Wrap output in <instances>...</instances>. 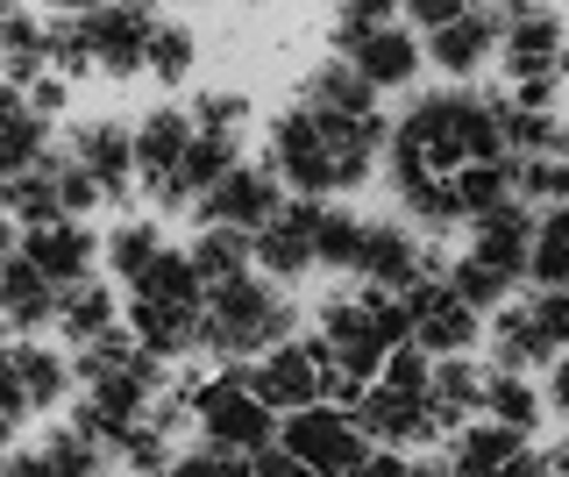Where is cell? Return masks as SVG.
<instances>
[{"instance_id": "35", "label": "cell", "mask_w": 569, "mask_h": 477, "mask_svg": "<svg viewBox=\"0 0 569 477\" xmlns=\"http://www.w3.org/2000/svg\"><path fill=\"white\" fill-rule=\"evenodd\" d=\"M186 115H192L200 136H242L249 129V93H236V86H207Z\"/></svg>"}, {"instance_id": "39", "label": "cell", "mask_w": 569, "mask_h": 477, "mask_svg": "<svg viewBox=\"0 0 569 477\" xmlns=\"http://www.w3.org/2000/svg\"><path fill=\"white\" fill-rule=\"evenodd\" d=\"M171 477H257L249 470V456H228V449H186V456H171Z\"/></svg>"}, {"instance_id": "42", "label": "cell", "mask_w": 569, "mask_h": 477, "mask_svg": "<svg viewBox=\"0 0 569 477\" xmlns=\"http://www.w3.org/2000/svg\"><path fill=\"white\" fill-rule=\"evenodd\" d=\"M470 8V0H399V14H406V29H427L435 37L441 22H456V14Z\"/></svg>"}, {"instance_id": "46", "label": "cell", "mask_w": 569, "mask_h": 477, "mask_svg": "<svg viewBox=\"0 0 569 477\" xmlns=\"http://www.w3.org/2000/svg\"><path fill=\"white\" fill-rule=\"evenodd\" d=\"M14 250H22V228L0 215V271H8V257H14ZM0 335H8V328H0Z\"/></svg>"}, {"instance_id": "37", "label": "cell", "mask_w": 569, "mask_h": 477, "mask_svg": "<svg viewBox=\"0 0 569 477\" xmlns=\"http://www.w3.org/2000/svg\"><path fill=\"white\" fill-rule=\"evenodd\" d=\"M356 242H363V221L320 200V264H328V271H349V264H356Z\"/></svg>"}, {"instance_id": "30", "label": "cell", "mask_w": 569, "mask_h": 477, "mask_svg": "<svg viewBox=\"0 0 569 477\" xmlns=\"http://www.w3.org/2000/svg\"><path fill=\"white\" fill-rule=\"evenodd\" d=\"M164 250H171V242H164V228H157V221H114V236H100V264L121 278V286H136V278L150 271Z\"/></svg>"}, {"instance_id": "44", "label": "cell", "mask_w": 569, "mask_h": 477, "mask_svg": "<svg viewBox=\"0 0 569 477\" xmlns=\"http://www.w3.org/2000/svg\"><path fill=\"white\" fill-rule=\"evenodd\" d=\"M249 470H257V477H313L307 464H299V456H284L278 441H271V449H257V456H249Z\"/></svg>"}, {"instance_id": "1", "label": "cell", "mask_w": 569, "mask_h": 477, "mask_svg": "<svg viewBox=\"0 0 569 477\" xmlns=\"http://www.w3.org/2000/svg\"><path fill=\"white\" fill-rule=\"evenodd\" d=\"M385 136H391V121H328V115L292 100L263 129V165L278 171L284 192L328 200V192H356L385 165Z\"/></svg>"}, {"instance_id": "26", "label": "cell", "mask_w": 569, "mask_h": 477, "mask_svg": "<svg viewBox=\"0 0 569 477\" xmlns=\"http://www.w3.org/2000/svg\"><path fill=\"white\" fill-rule=\"evenodd\" d=\"M121 328V299L107 278H86V286H71L58 299V342L64 349H86V342H100V335H114Z\"/></svg>"}, {"instance_id": "3", "label": "cell", "mask_w": 569, "mask_h": 477, "mask_svg": "<svg viewBox=\"0 0 569 477\" xmlns=\"http://www.w3.org/2000/svg\"><path fill=\"white\" fill-rule=\"evenodd\" d=\"M313 342H320V357H328V399L335 406H356V392L385 370L391 349H406V307H399V292L342 286V292L313 299Z\"/></svg>"}, {"instance_id": "49", "label": "cell", "mask_w": 569, "mask_h": 477, "mask_svg": "<svg viewBox=\"0 0 569 477\" xmlns=\"http://www.w3.org/2000/svg\"><path fill=\"white\" fill-rule=\"evenodd\" d=\"M14 449V420H0V456H8Z\"/></svg>"}, {"instance_id": "20", "label": "cell", "mask_w": 569, "mask_h": 477, "mask_svg": "<svg viewBox=\"0 0 569 477\" xmlns=\"http://www.w3.org/2000/svg\"><path fill=\"white\" fill-rule=\"evenodd\" d=\"M186 143H192V115L186 108H157L136 121V186L150 192V207H164V192L186 165Z\"/></svg>"}, {"instance_id": "17", "label": "cell", "mask_w": 569, "mask_h": 477, "mask_svg": "<svg viewBox=\"0 0 569 477\" xmlns=\"http://www.w3.org/2000/svg\"><path fill=\"white\" fill-rule=\"evenodd\" d=\"M22 257L36 264V271L50 278L58 292L86 286V278H100V236L86 221H43V228H22Z\"/></svg>"}, {"instance_id": "31", "label": "cell", "mask_w": 569, "mask_h": 477, "mask_svg": "<svg viewBox=\"0 0 569 477\" xmlns=\"http://www.w3.org/2000/svg\"><path fill=\"white\" fill-rule=\"evenodd\" d=\"M477 385H485V370L477 364H462V357H435V420H441V435H456L462 420H477Z\"/></svg>"}, {"instance_id": "12", "label": "cell", "mask_w": 569, "mask_h": 477, "mask_svg": "<svg viewBox=\"0 0 569 477\" xmlns=\"http://www.w3.org/2000/svg\"><path fill=\"white\" fill-rule=\"evenodd\" d=\"M249 370V392H257L271 414H299V406H320L328 399V357H320V342L313 335H292V342H278V349H263L257 364H242Z\"/></svg>"}, {"instance_id": "8", "label": "cell", "mask_w": 569, "mask_h": 477, "mask_svg": "<svg viewBox=\"0 0 569 477\" xmlns=\"http://www.w3.org/2000/svg\"><path fill=\"white\" fill-rule=\"evenodd\" d=\"M406 307V342L420 349V357H470L477 342H485V314L462 307V292L449 286V278H420L413 292H399Z\"/></svg>"}, {"instance_id": "22", "label": "cell", "mask_w": 569, "mask_h": 477, "mask_svg": "<svg viewBox=\"0 0 569 477\" xmlns=\"http://www.w3.org/2000/svg\"><path fill=\"white\" fill-rule=\"evenodd\" d=\"M50 129H58V121H43V115L29 108L22 86L0 79V179L43 165V157H50Z\"/></svg>"}, {"instance_id": "38", "label": "cell", "mask_w": 569, "mask_h": 477, "mask_svg": "<svg viewBox=\"0 0 569 477\" xmlns=\"http://www.w3.org/2000/svg\"><path fill=\"white\" fill-rule=\"evenodd\" d=\"M527 314H533V328H541L548 357H569V292H533Z\"/></svg>"}, {"instance_id": "4", "label": "cell", "mask_w": 569, "mask_h": 477, "mask_svg": "<svg viewBox=\"0 0 569 477\" xmlns=\"http://www.w3.org/2000/svg\"><path fill=\"white\" fill-rule=\"evenodd\" d=\"M299 307L284 299L278 278L242 271L228 286H207V314H200V357L207 364H257L263 349L292 342Z\"/></svg>"}, {"instance_id": "6", "label": "cell", "mask_w": 569, "mask_h": 477, "mask_svg": "<svg viewBox=\"0 0 569 477\" xmlns=\"http://www.w3.org/2000/svg\"><path fill=\"white\" fill-rule=\"evenodd\" d=\"M186 406H192V428L207 435V449H228V456H257L278 441V414L249 392V370L242 364H221L207 378L186 385Z\"/></svg>"}, {"instance_id": "34", "label": "cell", "mask_w": 569, "mask_h": 477, "mask_svg": "<svg viewBox=\"0 0 569 477\" xmlns=\"http://www.w3.org/2000/svg\"><path fill=\"white\" fill-rule=\"evenodd\" d=\"M142 72H150L157 86H186L192 72H200V37H192L186 22H157V29H150V58H142Z\"/></svg>"}, {"instance_id": "28", "label": "cell", "mask_w": 569, "mask_h": 477, "mask_svg": "<svg viewBox=\"0 0 569 477\" xmlns=\"http://www.w3.org/2000/svg\"><path fill=\"white\" fill-rule=\"evenodd\" d=\"M449 186H456L462 221H477V215H491V207L520 200V157H485V165H462Z\"/></svg>"}, {"instance_id": "41", "label": "cell", "mask_w": 569, "mask_h": 477, "mask_svg": "<svg viewBox=\"0 0 569 477\" xmlns=\"http://www.w3.org/2000/svg\"><path fill=\"white\" fill-rule=\"evenodd\" d=\"M0 420H14V428L29 420V399H22V370H14V349H8V342H0Z\"/></svg>"}, {"instance_id": "53", "label": "cell", "mask_w": 569, "mask_h": 477, "mask_svg": "<svg viewBox=\"0 0 569 477\" xmlns=\"http://www.w3.org/2000/svg\"><path fill=\"white\" fill-rule=\"evenodd\" d=\"M541 477H556V470H541Z\"/></svg>"}, {"instance_id": "29", "label": "cell", "mask_w": 569, "mask_h": 477, "mask_svg": "<svg viewBox=\"0 0 569 477\" xmlns=\"http://www.w3.org/2000/svg\"><path fill=\"white\" fill-rule=\"evenodd\" d=\"M186 257H192V271H200V286H228V278L257 271V250H249L242 228H200V236L186 242Z\"/></svg>"}, {"instance_id": "51", "label": "cell", "mask_w": 569, "mask_h": 477, "mask_svg": "<svg viewBox=\"0 0 569 477\" xmlns=\"http://www.w3.org/2000/svg\"><path fill=\"white\" fill-rule=\"evenodd\" d=\"M562 93H569V50H562Z\"/></svg>"}, {"instance_id": "43", "label": "cell", "mask_w": 569, "mask_h": 477, "mask_svg": "<svg viewBox=\"0 0 569 477\" xmlns=\"http://www.w3.org/2000/svg\"><path fill=\"white\" fill-rule=\"evenodd\" d=\"M22 93H29V108L43 115V121H58V115H64V100H71V86H64L58 72H43V79H29Z\"/></svg>"}, {"instance_id": "18", "label": "cell", "mask_w": 569, "mask_h": 477, "mask_svg": "<svg viewBox=\"0 0 569 477\" xmlns=\"http://www.w3.org/2000/svg\"><path fill=\"white\" fill-rule=\"evenodd\" d=\"M562 50H569V22L548 8H527L506 22V37H498V64H506L512 86L527 79H562Z\"/></svg>"}, {"instance_id": "24", "label": "cell", "mask_w": 569, "mask_h": 477, "mask_svg": "<svg viewBox=\"0 0 569 477\" xmlns=\"http://www.w3.org/2000/svg\"><path fill=\"white\" fill-rule=\"evenodd\" d=\"M236 165H242V136H200V129H192L186 165H178V179H171V192H164V215H178V207H200Z\"/></svg>"}, {"instance_id": "50", "label": "cell", "mask_w": 569, "mask_h": 477, "mask_svg": "<svg viewBox=\"0 0 569 477\" xmlns=\"http://www.w3.org/2000/svg\"><path fill=\"white\" fill-rule=\"evenodd\" d=\"M14 8H22V0H0V22H8V14H14Z\"/></svg>"}, {"instance_id": "16", "label": "cell", "mask_w": 569, "mask_h": 477, "mask_svg": "<svg viewBox=\"0 0 569 477\" xmlns=\"http://www.w3.org/2000/svg\"><path fill=\"white\" fill-rule=\"evenodd\" d=\"M284 207V186L271 165H236L221 186L200 200V228H242V236H257L263 221H271Z\"/></svg>"}, {"instance_id": "9", "label": "cell", "mask_w": 569, "mask_h": 477, "mask_svg": "<svg viewBox=\"0 0 569 477\" xmlns=\"http://www.w3.org/2000/svg\"><path fill=\"white\" fill-rule=\"evenodd\" d=\"M79 22V43H86V72L100 79H136L142 58H150V0H100L93 14H71Z\"/></svg>"}, {"instance_id": "15", "label": "cell", "mask_w": 569, "mask_h": 477, "mask_svg": "<svg viewBox=\"0 0 569 477\" xmlns=\"http://www.w3.org/2000/svg\"><path fill=\"white\" fill-rule=\"evenodd\" d=\"M498 37H506V14L470 0V8H462L456 22H441L420 50H427V64H435L441 79H477L485 64H498Z\"/></svg>"}, {"instance_id": "45", "label": "cell", "mask_w": 569, "mask_h": 477, "mask_svg": "<svg viewBox=\"0 0 569 477\" xmlns=\"http://www.w3.org/2000/svg\"><path fill=\"white\" fill-rule=\"evenodd\" d=\"M349 477H420V464H406V456H399V449H385V456H378V449H370V456H363V464H356Z\"/></svg>"}, {"instance_id": "2", "label": "cell", "mask_w": 569, "mask_h": 477, "mask_svg": "<svg viewBox=\"0 0 569 477\" xmlns=\"http://www.w3.org/2000/svg\"><path fill=\"white\" fill-rule=\"evenodd\" d=\"M485 157H512V150H506L498 100L470 93V86L420 93L385 136V165H420V171H435V179H456L462 165H485Z\"/></svg>"}, {"instance_id": "7", "label": "cell", "mask_w": 569, "mask_h": 477, "mask_svg": "<svg viewBox=\"0 0 569 477\" xmlns=\"http://www.w3.org/2000/svg\"><path fill=\"white\" fill-rule=\"evenodd\" d=\"M278 449L299 456L313 477H349L370 456V435H363V420H356V406L320 399V406H299V414L278 420Z\"/></svg>"}, {"instance_id": "19", "label": "cell", "mask_w": 569, "mask_h": 477, "mask_svg": "<svg viewBox=\"0 0 569 477\" xmlns=\"http://www.w3.org/2000/svg\"><path fill=\"white\" fill-rule=\"evenodd\" d=\"M462 257H470L477 271H491L498 286H520V278H527V257H533V215H527L520 200L477 215L470 221V250H462Z\"/></svg>"}, {"instance_id": "21", "label": "cell", "mask_w": 569, "mask_h": 477, "mask_svg": "<svg viewBox=\"0 0 569 477\" xmlns=\"http://www.w3.org/2000/svg\"><path fill=\"white\" fill-rule=\"evenodd\" d=\"M58 299H64V292L50 286V278L36 271L22 250L8 257V271H0V328H8V335L36 342L43 328H58Z\"/></svg>"}, {"instance_id": "11", "label": "cell", "mask_w": 569, "mask_h": 477, "mask_svg": "<svg viewBox=\"0 0 569 477\" xmlns=\"http://www.w3.org/2000/svg\"><path fill=\"white\" fill-rule=\"evenodd\" d=\"M328 43H335V58H342L363 86H378V93H399V86H413V79H420V64H427V50H420V37H413L406 22L328 29Z\"/></svg>"}, {"instance_id": "48", "label": "cell", "mask_w": 569, "mask_h": 477, "mask_svg": "<svg viewBox=\"0 0 569 477\" xmlns=\"http://www.w3.org/2000/svg\"><path fill=\"white\" fill-rule=\"evenodd\" d=\"M548 470H556V477H569V441H562L556 456H548Z\"/></svg>"}, {"instance_id": "13", "label": "cell", "mask_w": 569, "mask_h": 477, "mask_svg": "<svg viewBox=\"0 0 569 477\" xmlns=\"http://www.w3.org/2000/svg\"><path fill=\"white\" fill-rule=\"evenodd\" d=\"M249 250H257V271L278 278V286L307 278L320 264V200H284L278 215L249 236Z\"/></svg>"}, {"instance_id": "32", "label": "cell", "mask_w": 569, "mask_h": 477, "mask_svg": "<svg viewBox=\"0 0 569 477\" xmlns=\"http://www.w3.org/2000/svg\"><path fill=\"white\" fill-rule=\"evenodd\" d=\"M0 215H8L14 228L64 221V207H58V179H50L43 165H36V171H14V179H0Z\"/></svg>"}, {"instance_id": "47", "label": "cell", "mask_w": 569, "mask_h": 477, "mask_svg": "<svg viewBox=\"0 0 569 477\" xmlns=\"http://www.w3.org/2000/svg\"><path fill=\"white\" fill-rule=\"evenodd\" d=\"M485 8H498V14H527V8H541V0H485Z\"/></svg>"}, {"instance_id": "23", "label": "cell", "mask_w": 569, "mask_h": 477, "mask_svg": "<svg viewBox=\"0 0 569 477\" xmlns=\"http://www.w3.org/2000/svg\"><path fill=\"white\" fill-rule=\"evenodd\" d=\"M299 108H313V115H328V121H385L378 86H363L342 58L313 64V72L299 79Z\"/></svg>"}, {"instance_id": "25", "label": "cell", "mask_w": 569, "mask_h": 477, "mask_svg": "<svg viewBox=\"0 0 569 477\" xmlns=\"http://www.w3.org/2000/svg\"><path fill=\"white\" fill-rule=\"evenodd\" d=\"M541 414H548V399H541V385H533L527 370H506V364L485 370V385H477V420H498V428H512V435H533Z\"/></svg>"}, {"instance_id": "36", "label": "cell", "mask_w": 569, "mask_h": 477, "mask_svg": "<svg viewBox=\"0 0 569 477\" xmlns=\"http://www.w3.org/2000/svg\"><path fill=\"white\" fill-rule=\"evenodd\" d=\"M520 200L569 207V150L562 157H520Z\"/></svg>"}, {"instance_id": "27", "label": "cell", "mask_w": 569, "mask_h": 477, "mask_svg": "<svg viewBox=\"0 0 569 477\" xmlns=\"http://www.w3.org/2000/svg\"><path fill=\"white\" fill-rule=\"evenodd\" d=\"M14 349V370H22V399L29 414H58L64 392H71V357L50 342H8Z\"/></svg>"}, {"instance_id": "33", "label": "cell", "mask_w": 569, "mask_h": 477, "mask_svg": "<svg viewBox=\"0 0 569 477\" xmlns=\"http://www.w3.org/2000/svg\"><path fill=\"white\" fill-rule=\"evenodd\" d=\"M527 278H541V292H569V207H548V215L533 221Z\"/></svg>"}, {"instance_id": "10", "label": "cell", "mask_w": 569, "mask_h": 477, "mask_svg": "<svg viewBox=\"0 0 569 477\" xmlns=\"http://www.w3.org/2000/svg\"><path fill=\"white\" fill-rule=\"evenodd\" d=\"M349 278L370 292H413L420 278H435V250H427V236L413 221H363Z\"/></svg>"}, {"instance_id": "40", "label": "cell", "mask_w": 569, "mask_h": 477, "mask_svg": "<svg viewBox=\"0 0 569 477\" xmlns=\"http://www.w3.org/2000/svg\"><path fill=\"white\" fill-rule=\"evenodd\" d=\"M399 22V0H335V29H378Z\"/></svg>"}, {"instance_id": "14", "label": "cell", "mask_w": 569, "mask_h": 477, "mask_svg": "<svg viewBox=\"0 0 569 477\" xmlns=\"http://www.w3.org/2000/svg\"><path fill=\"white\" fill-rule=\"evenodd\" d=\"M64 157L100 186V200H129V186H136V129L129 121H114V115L79 121L64 136Z\"/></svg>"}, {"instance_id": "52", "label": "cell", "mask_w": 569, "mask_h": 477, "mask_svg": "<svg viewBox=\"0 0 569 477\" xmlns=\"http://www.w3.org/2000/svg\"><path fill=\"white\" fill-rule=\"evenodd\" d=\"M164 8H200V0H164Z\"/></svg>"}, {"instance_id": "5", "label": "cell", "mask_w": 569, "mask_h": 477, "mask_svg": "<svg viewBox=\"0 0 569 477\" xmlns=\"http://www.w3.org/2000/svg\"><path fill=\"white\" fill-rule=\"evenodd\" d=\"M435 357H420L413 342L391 349L385 370L356 392V420H363L370 441L385 449H420V441H441V420H435Z\"/></svg>"}]
</instances>
